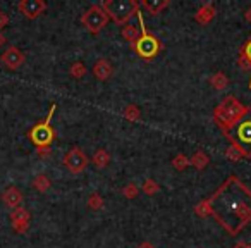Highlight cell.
I'll list each match as a JSON object with an SVG mask.
<instances>
[{
    "label": "cell",
    "mask_w": 251,
    "mask_h": 248,
    "mask_svg": "<svg viewBox=\"0 0 251 248\" xmlns=\"http://www.w3.org/2000/svg\"><path fill=\"white\" fill-rule=\"evenodd\" d=\"M18 7L28 19H36L47 11V2H43V0H21Z\"/></svg>",
    "instance_id": "obj_9"
},
{
    "label": "cell",
    "mask_w": 251,
    "mask_h": 248,
    "mask_svg": "<svg viewBox=\"0 0 251 248\" xmlns=\"http://www.w3.org/2000/svg\"><path fill=\"white\" fill-rule=\"evenodd\" d=\"M234 140L239 143V147L246 152L248 159H251V119H244L236 126V137Z\"/></svg>",
    "instance_id": "obj_8"
},
{
    "label": "cell",
    "mask_w": 251,
    "mask_h": 248,
    "mask_svg": "<svg viewBox=\"0 0 251 248\" xmlns=\"http://www.w3.org/2000/svg\"><path fill=\"white\" fill-rule=\"evenodd\" d=\"M237 64H239V67L243 71H251V36L241 47L239 55H237ZM250 90H251V80H250Z\"/></svg>",
    "instance_id": "obj_14"
},
{
    "label": "cell",
    "mask_w": 251,
    "mask_h": 248,
    "mask_svg": "<svg viewBox=\"0 0 251 248\" xmlns=\"http://www.w3.org/2000/svg\"><path fill=\"white\" fill-rule=\"evenodd\" d=\"M121 193L126 196V198L133 200V198H136V196H138V193H140V188L136 186V183H127V185H126L124 188L121 190Z\"/></svg>",
    "instance_id": "obj_27"
},
{
    "label": "cell",
    "mask_w": 251,
    "mask_h": 248,
    "mask_svg": "<svg viewBox=\"0 0 251 248\" xmlns=\"http://www.w3.org/2000/svg\"><path fill=\"white\" fill-rule=\"evenodd\" d=\"M226 157L229 159V161H234V162H236V161H241V159H243V157H241L239 152H237L234 147H230V145L227 147V150H226Z\"/></svg>",
    "instance_id": "obj_28"
},
{
    "label": "cell",
    "mask_w": 251,
    "mask_h": 248,
    "mask_svg": "<svg viewBox=\"0 0 251 248\" xmlns=\"http://www.w3.org/2000/svg\"><path fill=\"white\" fill-rule=\"evenodd\" d=\"M244 18H246V21H248V23H251V7L246 11V14H244Z\"/></svg>",
    "instance_id": "obj_32"
},
{
    "label": "cell",
    "mask_w": 251,
    "mask_h": 248,
    "mask_svg": "<svg viewBox=\"0 0 251 248\" xmlns=\"http://www.w3.org/2000/svg\"><path fill=\"white\" fill-rule=\"evenodd\" d=\"M23 198H25V196H23V192L19 188H16V186H9V188H5L4 193H2V202H4L7 207H11L12 210L21 207Z\"/></svg>",
    "instance_id": "obj_12"
},
{
    "label": "cell",
    "mask_w": 251,
    "mask_h": 248,
    "mask_svg": "<svg viewBox=\"0 0 251 248\" xmlns=\"http://www.w3.org/2000/svg\"><path fill=\"white\" fill-rule=\"evenodd\" d=\"M210 84H212L215 90L222 91V90H226V88L229 86V78H227L222 71H219V73H215L212 78H210Z\"/></svg>",
    "instance_id": "obj_20"
},
{
    "label": "cell",
    "mask_w": 251,
    "mask_h": 248,
    "mask_svg": "<svg viewBox=\"0 0 251 248\" xmlns=\"http://www.w3.org/2000/svg\"><path fill=\"white\" fill-rule=\"evenodd\" d=\"M91 162H93V165H97L98 169H103V167H107V164L110 162V155H108V152L105 150V148H98L93 154V157H91Z\"/></svg>",
    "instance_id": "obj_19"
},
{
    "label": "cell",
    "mask_w": 251,
    "mask_h": 248,
    "mask_svg": "<svg viewBox=\"0 0 251 248\" xmlns=\"http://www.w3.org/2000/svg\"><path fill=\"white\" fill-rule=\"evenodd\" d=\"M215 14H217V9L213 4H203L201 7L196 11L195 14V21L198 23V25H208V23H212L213 19H215Z\"/></svg>",
    "instance_id": "obj_13"
},
{
    "label": "cell",
    "mask_w": 251,
    "mask_h": 248,
    "mask_svg": "<svg viewBox=\"0 0 251 248\" xmlns=\"http://www.w3.org/2000/svg\"><path fill=\"white\" fill-rule=\"evenodd\" d=\"M50 186H52V183H50L49 176H45V174H38L35 179H33V188H35L36 192H40V193L49 192Z\"/></svg>",
    "instance_id": "obj_22"
},
{
    "label": "cell",
    "mask_w": 251,
    "mask_h": 248,
    "mask_svg": "<svg viewBox=\"0 0 251 248\" xmlns=\"http://www.w3.org/2000/svg\"><path fill=\"white\" fill-rule=\"evenodd\" d=\"M122 115H124L127 121L138 122L141 119V110H140V107H138V105L129 104V105H126V107H124V110H122Z\"/></svg>",
    "instance_id": "obj_21"
},
{
    "label": "cell",
    "mask_w": 251,
    "mask_h": 248,
    "mask_svg": "<svg viewBox=\"0 0 251 248\" xmlns=\"http://www.w3.org/2000/svg\"><path fill=\"white\" fill-rule=\"evenodd\" d=\"M189 164H191L193 167L198 169V171H203V169L210 164V157L205 154V152L198 150V152H195V154H193L191 159H189Z\"/></svg>",
    "instance_id": "obj_18"
},
{
    "label": "cell",
    "mask_w": 251,
    "mask_h": 248,
    "mask_svg": "<svg viewBox=\"0 0 251 248\" xmlns=\"http://www.w3.org/2000/svg\"><path fill=\"white\" fill-rule=\"evenodd\" d=\"M29 220H31V217H29V212L25 207H18L11 212V224L16 233L25 234L29 227Z\"/></svg>",
    "instance_id": "obj_11"
},
{
    "label": "cell",
    "mask_w": 251,
    "mask_h": 248,
    "mask_svg": "<svg viewBox=\"0 0 251 248\" xmlns=\"http://www.w3.org/2000/svg\"><path fill=\"white\" fill-rule=\"evenodd\" d=\"M250 248H251V245H250Z\"/></svg>",
    "instance_id": "obj_34"
},
{
    "label": "cell",
    "mask_w": 251,
    "mask_h": 248,
    "mask_svg": "<svg viewBox=\"0 0 251 248\" xmlns=\"http://www.w3.org/2000/svg\"><path fill=\"white\" fill-rule=\"evenodd\" d=\"M195 214L212 216L229 236H236L251 222V190L237 176H229L208 198L196 203Z\"/></svg>",
    "instance_id": "obj_1"
},
{
    "label": "cell",
    "mask_w": 251,
    "mask_h": 248,
    "mask_svg": "<svg viewBox=\"0 0 251 248\" xmlns=\"http://www.w3.org/2000/svg\"><path fill=\"white\" fill-rule=\"evenodd\" d=\"M108 19L121 26H126L134 14L140 12V2L136 0H105L101 4Z\"/></svg>",
    "instance_id": "obj_4"
},
{
    "label": "cell",
    "mask_w": 251,
    "mask_h": 248,
    "mask_svg": "<svg viewBox=\"0 0 251 248\" xmlns=\"http://www.w3.org/2000/svg\"><path fill=\"white\" fill-rule=\"evenodd\" d=\"M114 74V67L108 60L105 59H98L93 66V76L97 78L98 81H107L108 78Z\"/></svg>",
    "instance_id": "obj_15"
},
{
    "label": "cell",
    "mask_w": 251,
    "mask_h": 248,
    "mask_svg": "<svg viewBox=\"0 0 251 248\" xmlns=\"http://www.w3.org/2000/svg\"><path fill=\"white\" fill-rule=\"evenodd\" d=\"M141 190H143V193H147V195H155V193L160 192V185H158L155 179H145L143 186H141Z\"/></svg>",
    "instance_id": "obj_26"
},
{
    "label": "cell",
    "mask_w": 251,
    "mask_h": 248,
    "mask_svg": "<svg viewBox=\"0 0 251 248\" xmlns=\"http://www.w3.org/2000/svg\"><path fill=\"white\" fill-rule=\"evenodd\" d=\"M172 165H174V169H177V171H184V169H188L189 165V157L184 154H177L174 159H172Z\"/></svg>",
    "instance_id": "obj_24"
},
{
    "label": "cell",
    "mask_w": 251,
    "mask_h": 248,
    "mask_svg": "<svg viewBox=\"0 0 251 248\" xmlns=\"http://www.w3.org/2000/svg\"><path fill=\"white\" fill-rule=\"evenodd\" d=\"M2 43H5V36L0 33V45H2Z\"/></svg>",
    "instance_id": "obj_33"
},
{
    "label": "cell",
    "mask_w": 251,
    "mask_h": 248,
    "mask_svg": "<svg viewBox=\"0 0 251 248\" xmlns=\"http://www.w3.org/2000/svg\"><path fill=\"white\" fill-rule=\"evenodd\" d=\"M108 16L103 11V7L98 4H93L84 11V14L81 16V25L91 33V35H98L101 29L107 26Z\"/></svg>",
    "instance_id": "obj_6"
},
{
    "label": "cell",
    "mask_w": 251,
    "mask_h": 248,
    "mask_svg": "<svg viewBox=\"0 0 251 248\" xmlns=\"http://www.w3.org/2000/svg\"><path fill=\"white\" fill-rule=\"evenodd\" d=\"M7 25H9V16L4 11H0V29L5 28Z\"/></svg>",
    "instance_id": "obj_29"
},
{
    "label": "cell",
    "mask_w": 251,
    "mask_h": 248,
    "mask_svg": "<svg viewBox=\"0 0 251 248\" xmlns=\"http://www.w3.org/2000/svg\"><path fill=\"white\" fill-rule=\"evenodd\" d=\"M88 207L91 210H101L105 207V200L101 198V195L98 193H91L90 198H88Z\"/></svg>",
    "instance_id": "obj_25"
},
{
    "label": "cell",
    "mask_w": 251,
    "mask_h": 248,
    "mask_svg": "<svg viewBox=\"0 0 251 248\" xmlns=\"http://www.w3.org/2000/svg\"><path fill=\"white\" fill-rule=\"evenodd\" d=\"M69 74H71V78H74V80H81V78L86 76V66H84L83 62H74V64H71Z\"/></svg>",
    "instance_id": "obj_23"
},
{
    "label": "cell",
    "mask_w": 251,
    "mask_h": 248,
    "mask_svg": "<svg viewBox=\"0 0 251 248\" xmlns=\"http://www.w3.org/2000/svg\"><path fill=\"white\" fill-rule=\"evenodd\" d=\"M0 62L4 64L7 69H19L25 64V54L18 49V47H9L2 55H0Z\"/></svg>",
    "instance_id": "obj_10"
},
{
    "label": "cell",
    "mask_w": 251,
    "mask_h": 248,
    "mask_svg": "<svg viewBox=\"0 0 251 248\" xmlns=\"http://www.w3.org/2000/svg\"><path fill=\"white\" fill-rule=\"evenodd\" d=\"M232 248H250V245H248L246 241H237V243L234 245Z\"/></svg>",
    "instance_id": "obj_30"
},
{
    "label": "cell",
    "mask_w": 251,
    "mask_h": 248,
    "mask_svg": "<svg viewBox=\"0 0 251 248\" xmlns=\"http://www.w3.org/2000/svg\"><path fill=\"white\" fill-rule=\"evenodd\" d=\"M136 248H155V247L151 243H148V241H143V243H140Z\"/></svg>",
    "instance_id": "obj_31"
},
{
    "label": "cell",
    "mask_w": 251,
    "mask_h": 248,
    "mask_svg": "<svg viewBox=\"0 0 251 248\" xmlns=\"http://www.w3.org/2000/svg\"><path fill=\"white\" fill-rule=\"evenodd\" d=\"M169 4H171L169 0H141L140 2V5H143V7L147 9L151 16L160 14L164 9L169 7Z\"/></svg>",
    "instance_id": "obj_16"
},
{
    "label": "cell",
    "mask_w": 251,
    "mask_h": 248,
    "mask_svg": "<svg viewBox=\"0 0 251 248\" xmlns=\"http://www.w3.org/2000/svg\"><path fill=\"white\" fill-rule=\"evenodd\" d=\"M251 112L250 107L241 104L236 97H226L215 109H213V121L219 126V130L226 135H230V131L236 130V126L241 121H244L248 114Z\"/></svg>",
    "instance_id": "obj_2"
},
{
    "label": "cell",
    "mask_w": 251,
    "mask_h": 248,
    "mask_svg": "<svg viewBox=\"0 0 251 248\" xmlns=\"http://www.w3.org/2000/svg\"><path fill=\"white\" fill-rule=\"evenodd\" d=\"M55 107H57L55 104L50 105V110H49V114H47L45 121L36 122L35 126L28 131L29 140H31L33 143H35V147L38 148L40 155H49L50 154V145H52L53 138H55V131H53L52 124H50Z\"/></svg>",
    "instance_id": "obj_3"
},
{
    "label": "cell",
    "mask_w": 251,
    "mask_h": 248,
    "mask_svg": "<svg viewBox=\"0 0 251 248\" xmlns=\"http://www.w3.org/2000/svg\"><path fill=\"white\" fill-rule=\"evenodd\" d=\"M121 35H122V38H124L126 42H129L131 45H134V43H136L138 40H140L141 31L136 28V26H133V25H126V26H122Z\"/></svg>",
    "instance_id": "obj_17"
},
{
    "label": "cell",
    "mask_w": 251,
    "mask_h": 248,
    "mask_svg": "<svg viewBox=\"0 0 251 248\" xmlns=\"http://www.w3.org/2000/svg\"><path fill=\"white\" fill-rule=\"evenodd\" d=\"M138 19H140V28H141V36L136 43L133 45V50L145 60H151L160 54V50L164 49L162 42L157 38L155 35H151L150 31L147 29L145 26V21H143V16L141 12H138Z\"/></svg>",
    "instance_id": "obj_5"
},
{
    "label": "cell",
    "mask_w": 251,
    "mask_h": 248,
    "mask_svg": "<svg viewBox=\"0 0 251 248\" xmlns=\"http://www.w3.org/2000/svg\"><path fill=\"white\" fill-rule=\"evenodd\" d=\"M88 162H90V159L86 157V154H84L79 147H73L71 150H67L62 159V164L66 165L67 171L73 172V174L83 172L84 169H86Z\"/></svg>",
    "instance_id": "obj_7"
}]
</instances>
